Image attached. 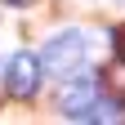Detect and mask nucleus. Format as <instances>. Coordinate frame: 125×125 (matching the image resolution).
I'll return each instance as SVG.
<instances>
[{
  "label": "nucleus",
  "instance_id": "nucleus-1",
  "mask_svg": "<svg viewBox=\"0 0 125 125\" xmlns=\"http://www.w3.org/2000/svg\"><path fill=\"white\" fill-rule=\"evenodd\" d=\"M85 49H89V40H85V31H76V27H67V31H58V36L45 45V54H40V67L49 72V76H76L81 72V62H85Z\"/></svg>",
  "mask_w": 125,
  "mask_h": 125
},
{
  "label": "nucleus",
  "instance_id": "nucleus-2",
  "mask_svg": "<svg viewBox=\"0 0 125 125\" xmlns=\"http://www.w3.org/2000/svg\"><path fill=\"white\" fill-rule=\"evenodd\" d=\"M40 72H45L40 58L22 49V54H13V58L5 62V76H0V81H5V89L13 94V98H31V94L40 89Z\"/></svg>",
  "mask_w": 125,
  "mask_h": 125
},
{
  "label": "nucleus",
  "instance_id": "nucleus-3",
  "mask_svg": "<svg viewBox=\"0 0 125 125\" xmlns=\"http://www.w3.org/2000/svg\"><path fill=\"white\" fill-rule=\"evenodd\" d=\"M94 98H98V81H94V76H89V81H81V72H76V76H67V85H62V94H58L62 112H67L72 121L81 116V112H85Z\"/></svg>",
  "mask_w": 125,
  "mask_h": 125
},
{
  "label": "nucleus",
  "instance_id": "nucleus-4",
  "mask_svg": "<svg viewBox=\"0 0 125 125\" xmlns=\"http://www.w3.org/2000/svg\"><path fill=\"white\" fill-rule=\"evenodd\" d=\"M116 54H121V58H125V27H121V31H116Z\"/></svg>",
  "mask_w": 125,
  "mask_h": 125
},
{
  "label": "nucleus",
  "instance_id": "nucleus-5",
  "mask_svg": "<svg viewBox=\"0 0 125 125\" xmlns=\"http://www.w3.org/2000/svg\"><path fill=\"white\" fill-rule=\"evenodd\" d=\"M5 5H13V9H22V5H36V0H5Z\"/></svg>",
  "mask_w": 125,
  "mask_h": 125
}]
</instances>
